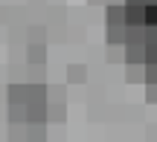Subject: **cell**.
Returning a JSON list of instances; mask_svg holds the SVG:
<instances>
[{
  "label": "cell",
  "mask_w": 157,
  "mask_h": 142,
  "mask_svg": "<svg viewBox=\"0 0 157 142\" xmlns=\"http://www.w3.org/2000/svg\"><path fill=\"white\" fill-rule=\"evenodd\" d=\"M128 78H131V81L143 78V67H128Z\"/></svg>",
  "instance_id": "5"
},
{
  "label": "cell",
  "mask_w": 157,
  "mask_h": 142,
  "mask_svg": "<svg viewBox=\"0 0 157 142\" xmlns=\"http://www.w3.org/2000/svg\"><path fill=\"white\" fill-rule=\"evenodd\" d=\"M67 75H70V78H76V81H82L84 78V67H70Z\"/></svg>",
  "instance_id": "4"
},
{
  "label": "cell",
  "mask_w": 157,
  "mask_h": 142,
  "mask_svg": "<svg viewBox=\"0 0 157 142\" xmlns=\"http://www.w3.org/2000/svg\"><path fill=\"white\" fill-rule=\"evenodd\" d=\"M143 23H146V29H157V3H146Z\"/></svg>",
  "instance_id": "2"
},
{
  "label": "cell",
  "mask_w": 157,
  "mask_h": 142,
  "mask_svg": "<svg viewBox=\"0 0 157 142\" xmlns=\"http://www.w3.org/2000/svg\"><path fill=\"white\" fill-rule=\"evenodd\" d=\"M146 96H148V102H157V84H148V93H146Z\"/></svg>",
  "instance_id": "6"
},
{
  "label": "cell",
  "mask_w": 157,
  "mask_h": 142,
  "mask_svg": "<svg viewBox=\"0 0 157 142\" xmlns=\"http://www.w3.org/2000/svg\"><path fill=\"white\" fill-rule=\"evenodd\" d=\"M143 73H146L148 84H157V64H143Z\"/></svg>",
  "instance_id": "3"
},
{
  "label": "cell",
  "mask_w": 157,
  "mask_h": 142,
  "mask_svg": "<svg viewBox=\"0 0 157 142\" xmlns=\"http://www.w3.org/2000/svg\"><path fill=\"white\" fill-rule=\"evenodd\" d=\"M143 15H146V3H125V29H143Z\"/></svg>",
  "instance_id": "1"
}]
</instances>
